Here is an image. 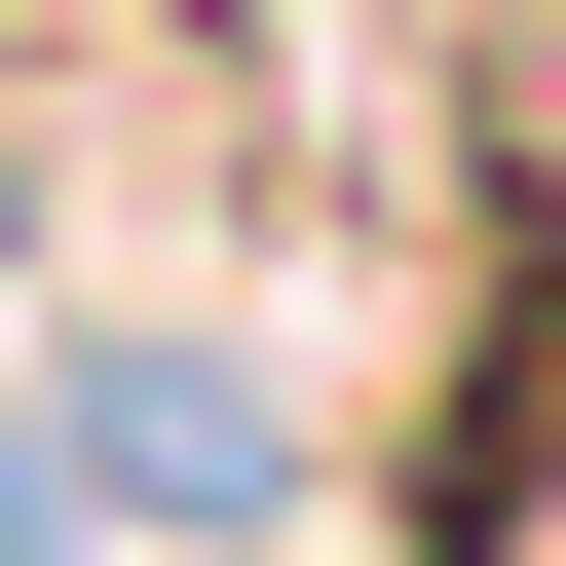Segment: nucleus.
I'll return each instance as SVG.
<instances>
[{"instance_id":"1","label":"nucleus","mask_w":566,"mask_h":566,"mask_svg":"<svg viewBox=\"0 0 566 566\" xmlns=\"http://www.w3.org/2000/svg\"><path fill=\"white\" fill-rule=\"evenodd\" d=\"M39 528H76V491H39V453H0V566H39Z\"/></svg>"}]
</instances>
